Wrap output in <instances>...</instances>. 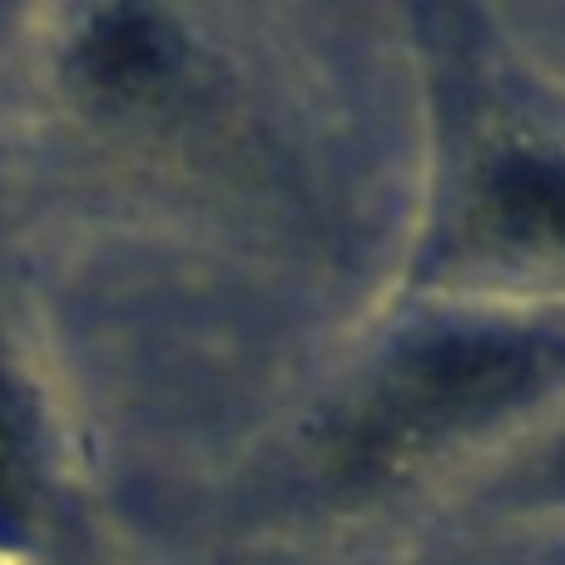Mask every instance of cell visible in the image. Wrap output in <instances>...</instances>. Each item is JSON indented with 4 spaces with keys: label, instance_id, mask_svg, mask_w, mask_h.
Segmentation results:
<instances>
[{
    "label": "cell",
    "instance_id": "6da1fadb",
    "mask_svg": "<svg viewBox=\"0 0 565 565\" xmlns=\"http://www.w3.org/2000/svg\"><path fill=\"white\" fill-rule=\"evenodd\" d=\"M565 377L546 332H447L397 352L332 437L338 481H377Z\"/></svg>",
    "mask_w": 565,
    "mask_h": 565
},
{
    "label": "cell",
    "instance_id": "7a4b0ae2",
    "mask_svg": "<svg viewBox=\"0 0 565 565\" xmlns=\"http://www.w3.org/2000/svg\"><path fill=\"white\" fill-rule=\"evenodd\" d=\"M471 228L497 248L565 254V159L521 149L491 159L471 194Z\"/></svg>",
    "mask_w": 565,
    "mask_h": 565
},
{
    "label": "cell",
    "instance_id": "3957f363",
    "mask_svg": "<svg viewBox=\"0 0 565 565\" xmlns=\"http://www.w3.org/2000/svg\"><path fill=\"white\" fill-rule=\"evenodd\" d=\"M75 65L79 79L109 99H154L179 70V35L154 10H99L79 30Z\"/></svg>",
    "mask_w": 565,
    "mask_h": 565
},
{
    "label": "cell",
    "instance_id": "277c9868",
    "mask_svg": "<svg viewBox=\"0 0 565 565\" xmlns=\"http://www.w3.org/2000/svg\"><path fill=\"white\" fill-rule=\"evenodd\" d=\"M35 511V427L20 387L0 367V546H15Z\"/></svg>",
    "mask_w": 565,
    "mask_h": 565
},
{
    "label": "cell",
    "instance_id": "5b68a950",
    "mask_svg": "<svg viewBox=\"0 0 565 565\" xmlns=\"http://www.w3.org/2000/svg\"><path fill=\"white\" fill-rule=\"evenodd\" d=\"M556 477H561V481H565V457H561V467H556Z\"/></svg>",
    "mask_w": 565,
    "mask_h": 565
}]
</instances>
